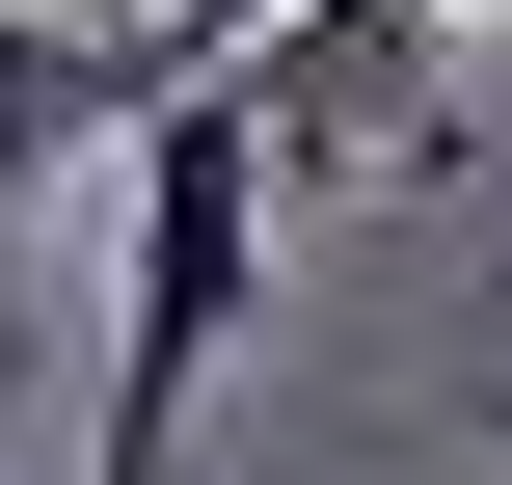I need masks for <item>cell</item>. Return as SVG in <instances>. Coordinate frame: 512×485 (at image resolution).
<instances>
[{"instance_id":"1","label":"cell","mask_w":512,"mask_h":485,"mask_svg":"<svg viewBox=\"0 0 512 485\" xmlns=\"http://www.w3.org/2000/svg\"><path fill=\"white\" fill-rule=\"evenodd\" d=\"M270 189H297V135H270L243 81H162V108H135V270H108V432H81V485H162L189 378H216L243 297H270Z\"/></svg>"},{"instance_id":"2","label":"cell","mask_w":512,"mask_h":485,"mask_svg":"<svg viewBox=\"0 0 512 485\" xmlns=\"http://www.w3.org/2000/svg\"><path fill=\"white\" fill-rule=\"evenodd\" d=\"M162 81H243L216 27H54V0H0V216L81 162V135H135Z\"/></svg>"},{"instance_id":"3","label":"cell","mask_w":512,"mask_h":485,"mask_svg":"<svg viewBox=\"0 0 512 485\" xmlns=\"http://www.w3.org/2000/svg\"><path fill=\"white\" fill-rule=\"evenodd\" d=\"M189 27H216V54H270V27H297V0H189Z\"/></svg>"}]
</instances>
